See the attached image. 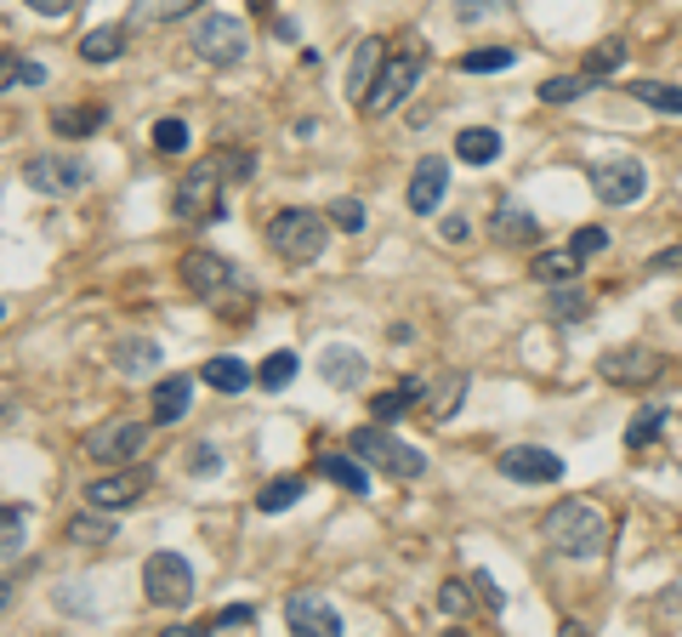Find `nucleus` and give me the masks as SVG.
Returning <instances> with one entry per match:
<instances>
[{"instance_id": "obj_1", "label": "nucleus", "mask_w": 682, "mask_h": 637, "mask_svg": "<svg viewBox=\"0 0 682 637\" xmlns=\"http://www.w3.org/2000/svg\"><path fill=\"white\" fill-rule=\"evenodd\" d=\"M427 63H432V52H427V41L421 35H398L387 52H382V69H375V80H370V91H364V114H393V109H404L409 103V91L421 86V75H427Z\"/></svg>"}, {"instance_id": "obj_2", "label": "nucleus", "mask_w": 682, "mask_h": 637, "mask_svg": "<svg viewBox=\"0 0 682 637\" xmlns=\"http://www.w3.org/2000/svg\"><path fill=\"white\" fill-rule=\"evenodd\" d=\"M177 274H183V285H188L194 296L222 301L228 319H245L239 308H251V301H256V285L245 279V267H233V262L217 256V251H188V256L177 262Z\"/></svg>"}, {"instance_id": "obj_3", "label": "nucleus", "mask_w": 682, "mask_h": 637, "mask_svg": "<svg viewBox=\"0 0 682 637\" xmlns=\"http://www.w3.org/2000/svg\"><path fill=\"white\" fill-rule=\"evenodd\" d=\"M540 535L563 558H603V547H608V524L586 501H558V507L540 518Z\"/></svg>"}, {"instance_id": "obj_4", "label": "nucleus", "mask_w": 682, "mask_h": 637, "mask_svg": "<svg viewBox=\"0 0 682 637\" xmlns=\"http://www.w3.org/2000/svg\"><path fill=\"white\" fill-rule=\"evenodd\" d=\"M330 211H307V206H290V211H279L267 222V245H273V256L279 262H290V267H307V262H319L324 256V245H330Z\"/></svg>"}, {"instance_id": "obj_5", "label": "nucleus", "mask_w": 682, "mask_h": 637, "mask_svg": "<svg viewBox=\"0 0 682 637\" xmlns=\"http://www.w3.org/2000/svg\"><path fill=\"white\" fill-rule=\"evenodd\" d=\"M348 450H353V455H364V461L375 466V473H387V479H404V484L427 473V455H421L416 444H404V439H398V432H393L387 421L353 427V432H348Z\"/></svg>"}, {"instance_id": "obj_6", "label": "nucleus", "mask_w": 682, "mask_h": 637, "mask_svg": "<svg viewBox=\"0 0 682 637\" xmlns=\"http://www.w3.org/2000/svg\"><path fill=\"white\" fill-rule=\"evenodd\" d=\"M222 188H228V172L217 165V154L188 165V172L177 177V188H170V217H177V222H211V217H222Z\"/></svg>"}, {"instance_id": "obj_7", "label": "nucleus", "mask_w": 682, "mask_h": 637, "mask_svg": "<svg viewBox=\"0 0 682 637\" xmlns=\"http://www.w3.org/2000/svg\"><path fill=\"white\" fill-rule=\"evenodd\" d=\"M194 57L211 63V69H233V63L251 57V29L228 12H205L194 23Z\"/></svg>"}, {"instance_id": "obj_8", "label": "nucleus", "mask_w": 682, "mask_h": 637, "mask_svg": "<svg viewBox=\"0 0 682 637\" xmlns=\"http://www.w3.org/2000/svg\"><path fill=\"white\" fill-rule=\"evenodd\" d=\"M143 592H148L154 609H188L194 603V563L183 552H148Z\"/></svg>"}, {"instance_id": "obj_9", "label": "nucleus", "mask_w": 682, "mask_h": 637, "mask_svg": "<svg viewBox=\"0 0 682 637\" xmlns=\"http://www.w3.org/2000/svg\"><path fill=\"white\" fill-rule=\"evenodd\" d=\"M18 177L34 194H46V199H68V194H80L91 183V165L86 160H68V154H23Z\"/></svg>"}, {"instance_id": "obj_10", "label": "nucleus", "mask_w": 682, "mask_h": 637, "mask_svg": "<svg viewBox=\"0 0 682 637\" xmlns=\"http://www.w3.org/2000/svg\"><path fill=\"white\" fill-rule=\"evenodd\" d=\"M592 194L603 199V206H614V211L637 206V199L648 194V172H642V160H631V154L597 160V165H592Z\"/></svg>"}, {"instance_id": "obj_11", "label": "nucleus", "mask_w": 682, "mask_h": 637, "mask_svg": "<svg viewBox=\"0 0 682 637\" xmlns=\"http://www.w3.org/2000/svg\"><path fill=\"white\" fill-rule=\"evenodd\" d=\"M597 376L608 387H654L666 376V359L654 348H642V342H626V348H608L597 359Z\"/></svg>"}, {"instance_id": "obj_12", "label": "nucleus", "mask_w": 682, "mask_h": 637, "mask_svg": "<svg viewBox=\"0 0 682 637\" xmlns=\"http://www.w3.org/2000/svg\"><path fill=\"white\" fill-rule=\"evenodd\" d=\"M148 444V427L143 421H125V416H114V421H102V427H91L86 432V455L97 461V466H131V455Z\"/></svg>"}, {"instance_id": "obj_13", "label": "nucleus", "mask_w": 682, "mask_h": 637, "mask_svg": "<svg viewBox=\"0 0 682 637\" xmlns=\"http://www.w3.org/2000/svg\"><path fill=\"white\" fill-rule=\"evenodd\" d=\"M495 466H501V479H512V484H558L563 479V455L540 450V444H512V450L495 455Z\"/></svg>"}, {"instance_id": "obj_14", "label": "nucleus", "mask_w": 682, "mask_h": 637, "mask_svg": "<svg viewBox=\"0 0 682 637\" xmlns=\"http://www.w3.org/2000/svg\"><path fill=\"white\" fill-rule=\"evenodd\" d=\"M143 490H148V473H136V466H109L102 479L86 484V507L125 513V507H136V501H143Z\"/></svg>"}, {"instance_id": "obj_15", "label": "nucleus", "mask_w": 682, "mask_h": 637, "mask_svg": "<svg viewBox=\"0 0 682 637\" xmlns=\"http://www.w3.org/2000/svg\"><path fill=\"white\" fill-rule=\"evenodd\" d=\"M285 626L301 631V637H341V609L324 592H296L285 603Z\"/></svg>"}, {"instance_id": "obj_16", "label": "nucleus", "mask_w": 682, "mask_h": 637, "mask_svg": "<svg viewBox=\"0 0 682 637\" xmlns=\"http://www.w3.org/2000/svg\"><path fill=\"white\" fill-rule=\"evenodd\" d=\"M443 194H450V160H443V154L416 160V172H409V188H404L409 211H416V217H432V211L443 206Z\"/></svg>"}, {"instance_id": "obj_17", "label": "nucleus", "mask_w": 682, "mask_h": 637, "mask_svg": "<svg viewBox=\"0 0 682 637\" xmlns=\"http://www.w3.org/2000/svg\"><path fill=\"white\" fill-rule=\"evenodd\" d=\"M319 376H324L330 387H341V393H359L364 376H370V359H364L359 348H348V342H330V348L319 353Z\"/></svg>"}, {"instance_id": "obj_18", "label": "nucleus", "mask_w": 682, "mask_h": 637, "mask_svg": "<svg viewBox=\"0 0 682 637\" xmlns=\"http://www.w3.org/2000/svg\"><path fill=\"white\" fill-rule=\"evenodd\" d=\"M466 398V371H443L432 382H421V416L427 421H450Z\"/></svg>"}, {"instance_id": "obj_19", "label": "nucleus", "mask_w": 682, "mask_h": 637, "mask_svg": "<svg viewBox=\"0 0 682 637\" xmlns=\"http://www.w3.org/2000/svg\"><path fill=\"white\" fill-rule=\"evenodd\" d=\"M364 455L353 450H319V473L336 484V490H348V495H370V473H364Z\"/></svg>"}, {"instance_id": "obj_20", "label": "nucleus", "mask_w": 682, "mask_h": 637, "mask_svg": "<svg viewBox=\"0 0 682 637\" xmlns=\"http://www.w3.org/2000/svg\"><path fill=\"white\" fill-rule=\"evenodd\" d=\"M490 233L501 245H535L540 240V222H535V211L529 206H518V199H501L495 206V222H490Z\"/></svg>"}, {"instance_id": "obj_21", "label": "nucleus", "mask_w": 682, "mask_h": 637, "mask_svg": "<svg viewBox=\"0 0 682 637\" xmlns=\"http://www.w3.org/2000/svg\"><path fill=\"white\" fill-rule=\"evenodd\" d=\"M109 359H114V371L120 376H148V371H160V342L154 337H114V348H109Z\"/></svg>"}, {"instance_id": "obj_22", "label": "nucleus", "mask_w": 682, "mask_h": 637, "mask_svg": "<svg viewBox=\"0 0 682 637\" xmlns=\"http://www.w3.org/2000/svg\"><path fill=\"white\" fill-rule=\"evenodd\" d=\"M188 398H194V376H165L160 387H154V427H177L183 416H188Z\"/></svg>"}, {"instance_id": "obj_23", "label": "nucleus", "mask_w": 682, "mask_h": 637, "mask_svg": "<svg viewBox=\"0 0 682 637\" xmlns=\"http://www.w3.org/2000/svg\"><path fill=\"white\" fill-rule=\"evenodd\" d=\"M125 46H131V29H125V23H97L91 35L80 41V57L91 63V69H102V63L125 57Z\"/></svg>"}, {"instance_id": "obj_24", "label": "nucleus", "mask_w": 682, "mask_h": 637, "mask_svg": "<svg viewBox=\"0 0 682 637\" xmlns=\"http://www.w3.org/2000/svg\"><path fill=\"white\" fill-rule=\"evenodd\" d=\"M102 120H109V109H102V103L52 109V131H57L63 143H80V138H91V131H102Z\"/></svg>"}, {"instance_id": "obj_25", "label": "nucleus", "mask_w": 682, "mask_h": 637, "mask_svg": "<svg viewBox=\"0 0 682 637\" xmlns=\"http://www.w3.org/2000/svg\"><path fill=\"white\" fill-rule=\"evenodd\" d=\"M409 405H421V376H404L398 387L375 393V398H370V416L393 427V421H404V416H409Z\"/></svg>"}, {"instance_id": "obj_26", "label": "nucleus", "mask_w": 682, "mask_h": 637, "mask_svg": "<svg viewBox=\"0 0 682 637\" xmlns=\"http://www.w3.org/2000/svg\"><path fill=\"white\" fill-rule=\"evenodd\" d=\"M626 57H631V46H626L620 35H614V41H597L586 57H580V75H586V80H608V75L626 69Z\"/></svg>"}, {"instance_id": "obj_27", "label": "nucleus", "mask_w": 682, "mask_h": 637, "mask_svg": "<svg viewBox=\"0 0 682 637\" xmlns=\"http://www.w3.org/2000/svg\"><path fill=\"white\" fill-rule=\"evenodd\" d=\"M205 387H217V393H239V387H251V364L245 359H233V353H217V359H205Z\"/></svg>"}, {"instance_id": "obj_28", "label": "nucleus", "mask_w": 682, "mask_h": 637, "mask_svg": "<svg viewBox=\"0 0 682 637\" xmlns=\"http://www.w3.org/2000/svg\"><path fill=\"white\" fill-rule=\"evenodd\" d=\"M382 52H387V41H359V52H353V69H348V91H353V103H364V91H370V80H375V69H382Z\"/></svg>"}, {"instance_id": "obj_29", "label": "nucleus", "mask_w": 682, "mask_h": 637, "mask_svg": "<svg viewBox=\"0 0 682 637\" xmlns=\"http://www.w3.org/2000/svg\"><path fill=\"white\" fill-rule=\"evenodd\" d=\"M546 314H552V325H580L592 314V296L580 290L574 279L569 285H552V296H546Z\"/></svg>"}, {"instance_id": "obj_30", "label": "nucleus", "mask_w": 682, "mask_h": 637, "mask_svg": "<svg viewBox=\"0 0 682 637\" xmlns=\"http://www.w3.org/2000/svg\"><path fill=\"white\" fill-rule=\"evenodd\" d=\"M455 154H461L466 165H490V160H501V131H490V125H466V131H455Z\"/></svg>"}, {"instance_id": "obj_31", "label": "nucleus", "mask_w": 682, "mask_h": 637, "mask_svg": "<svg viewBox=\"0 0 682 637\" xmlns=\"http://www.w3.org/2000/svg\"><path fill=\"white\" fill-rule=\"evenodd\" d=\"M68 541H80V547H102V541H120V529H114V518L102 513V507H91V513H80V518H68Z\"/></svg>"}, {"instance_id": "obj_32", "label": "nucleus", "mask_w": 682, "mask_h": 637, "mask_svg": "<svg viewBox=\"0 0 682 637\" xmlns=\"http://www.w3.org/2000/svg\"><path fill=\"white\" fill-rule=\"evenodd\" d=\"M529 279H540V285H569V279H580V256L563 245V251H540L535 256V267H529Z\"/></svg>"}, {"instance_id": "obj_33", "label": "nucleus", "mask_w": 682, "mask_h": 637, "mask_svg": "<svg viewBox=\"0 0 682 637\" xmlns=\"http://www.w3.org/2000/svg\"><path fill=\"white\" fill-rule=\"evenodd\" d=\"M296 364H301V359H296L290 348H279V353H267V359L256 364V387H262V393H285V387L296 382Z\"/></svg>"}, {"instance_id": "obj_34", "label": "nucleus", "mask_w": 682, "mask_h": 637, "mask_svg": "<svg viewBox=\"0 0 682 637\" xmlns=\"http://www.w3.org/2000/svg\"><path fill=\"white\" fill-rule=\"evenodd\" d=\"M307 495V479L301 473H285V479H267V490L256 495V513H285Z\"/></svg>"}, {"instance_id": "obj_35", "label": "nucleus", "mask_w": 682, "mask_h": 637, "mask_svg": "<svg viewBox=\"0 0 682 637\" xmlns=\"http://www.w3.org/2000/svg\"><path fill=\"white\" fill-rule=\"evenodd\" d=\"M666 405H642L631 421H626V450H642V444H654L660 439V432H666Z\"/></svg>"}, {"instance_id": "obj_36", "label": "nucleus", "mask_w": 682, "mask_h": 637, "mask_svg": "<svg viewBox=\"0 0 682 637\" xmlns=\"http://www.w3.org/2000/svg\"><path fill=\"white\" fill-rule=\"evenodd\" d=\"M626 91L637 97V103L660 109V114H682V86H666V80H631Z\"/></svg>"}, {"instance_id": "obj_37", "label": "nucleus", "mask_w": 682, "mask_h": 637, "mask_svg": "<svg viewBox=\"0 0 682 637\" xmlns=\"http://www.w3.org/2000/svg\"><path fill=\"white\" fill-rule=\"evenodd\" d=\"M592 86H597V80H586L580 69H574V75H552V80H540V103H552V109H558V103H574V97H586Z\"/></svg>"}, {"instance_id": "obj_38", "label": "nucleus", "mask_w": 682, "mask_h": 637, "mask_svg": "<svg viewBox=\"0 0 682 637\" xmlns=\"http://www.w3.org/2000/svg\"><path fill=\"white\" fill-rule=\"evenodd\" d=\"M194 7H199V0H136L131 23H177V18H188Z\"/></svg>"}, {"instance_id": "obj_39", "label": "nucleus", "mask_w": 682, "mask_h": 637, "mask_svg": "<svg viewBox=\"0 0 682 637\" xmlns=\"http://www.w3.org/2000/svg\"><path fill=\"white\" fill-rule=\"evenodd\" d=\"M461 69L466 75H501V69H512V52L506 46H472V52H461Z\"/></svg>"}, {"instance_id": "obj_40", "label": "nucleus", "mask_w": 682, "mask_h": 637, "mask_svg": "<svg viewBox=\"0 0 682 637\" xmlns=\"http://www.w3.org/2000/svg\"><path fill=\"white\" fill-rule=\"evenodd\" d=\"M148 138H154V149H160V154H188V143H194V138H188V125H183L177 114L154 120V125H148Z\"/></svg>"}, {"instance_id": "obj_41", "label": "nucleus", "mask_w": 682, "mask_h": 637, "mask_svg": "<svg viewBox=\"0 0 682 637\" xmlns=\"http://www.w3.org/2000/svg\"><path fill=\"white\" fill-rule=\"evenodd\" d=\"M23 535H29V518H23L18 501H7V513H0V547H7V558L23 552Z\"/></svg>"}, {"instance_id": "obj_42", "label": "nucleus", "mask_w": 682, "mask_h": 637, "mask_svg": "<svg viewBox=\"0 0 682 637\" xmlns=\"http://www.w3.org/2000/svg\"><path fill=\"white\" fill-rule=\"evenodd\" d=\"M217 165L228 172V183H251L256 177V154L251 149H217Z\"/></svg>"}, {"instance_id": "obj_43", "label": "nucleus", "mask_w": 682, "mask_h": 637, "mask_svg": "<svg viewBox=\"0 0 682 637\" xmlns=\"http://www.w3.org/2000/svg\"><path fill=\"white\" fill-rule=\"evenodd\" d=\"M472 597H477L472 575H466V581H443V592H438V609H443V615H466V609H472Z\"/></svg>"}, {"instance_id": "obj_44", "label": "nucleus", "mask_w": 682, "mask_h": 637, "mask_svg": "<svg viewBox=\"0 0 682 637\" xmlns=\"http://www.w3.org/2000/svg\"><path fill=\"white\" fill-rule=\"evenodd\" d=\"M330 222L341 228V233H364V199H336V206H330Z\"/></svg>"}, {"instance_id": "obj_45", "label": "nucleus", "mask_w": 682, "mask_h": 637, "mask_svg": "<svg viewBox=\"0 0 682 637\" xmlns=\"http://www.w3.org/2000/svg\"><path fill=\"white\" fill-rule=\"evenodd\" d=\"M188 473H194V479H217V473H222V450H217V444H194V450H188Z\"/></svg>"}, {"instance_id": "obj_46", "label": "nucleus", "mask_w": 682, "mask_h": 637, "mask_svg": "<svg viewBox=\"0 0 682 637\" xmlns=\"http://www.w3.org/2000/svg\"><path fill=\"white\" fill-rule=\"evenodd\" d=\"M228 626H256V603H228V609L211 615V631H228Z\"/></svg>"}, {"instance_id": "obj_47", "label": "nucleus", "mask_w": 682, "mask_h": 637, "mask_svg": "<svg viewBox=\"0 0 682 637\" xmlns=\"http://www.w3.org/2000/svg\"><path fill=\"white\" fill-rule=\"evenodd\" d=\"M7 86L18 91V86H46V69L41 63H18V57H7Z\"/></svg>"}, {"instance_id": "obj_48", "label": "nucleus", "mask_w": 682, "mask_h": 637, "mask_svg": "<svg viewBox=\"0 0 682 637\" xmlns=\"http://www.w3.org/2000/svg\"><path fill=\"white\" fill-rule=\"evenodd\" d=\"M569 251H574L580 262H586V256H597V251H608V233H603V228H580V233H574V240H569Z\"/></svg>"}, {"instance_id": "obj_49", "label": "nucleus", "mask_w": 682, "mask_h": 637, "mask_svg": "<svg viewBox=\"0 0 682 637\" xmlns=\"http://www.w3.org/2000/svg\"><path fill=\"white\" fill-rule=\"evenodd\" d=\"M472 586H477V597L490 603V615H501V609H506V592L495 586V575H490V569H472Z\"/></svg>"}, {"instance_id": "obj_50", "label": "nucleus", "mask_w": 682, "mask_h": 637, "mask_svg": "<svg viewBox=\"0 0 682 637\" xmlns=\"http://www.w3.org/2000/svg\"><path fill=\"white\" fill-rule=\"evenodd\" d=\"M438 233H443L450 245H466V240H472V217H466V211H450V217L438 222Z\"/></svg>"}, {"instance_id": "obj_51", "label": "nucleus", "mask_w": 682, "mask_h": 637, "mask_svg": "<svg viewBox=\"0 0 682 637\" xmlns=\"http://www.w3.org/2000/svg\"><path fill=\"white\" fill-rule=\"evenodd\" d=\"M648 274H682V245H671V251H654V256H648Z\"/></svg>"}, {"instance_id": "obj_52", "label": "nucleus", "mask_w": 682, "mask_h": 637, "mask_svg": "<svg viewBox=\"0 0 682 637\" xmlns=\"http://www.w3.org/2000/svg\"><path fill=\"white\" fill-rule=\"evenodd\" d=\"M23 7H29V12H41V18H68V12L80 7V0H23Z\"/></svg>"}, {"instance_id": "obj_53", "label": "nucleus", "mask_w": 682, "mask_h": 637, "mask_svg": "<svg viewBox=\"0 0 682 637\" xmlns=\"http://www.w3.org/2000/svg\"><path fill=\"white\" fill-rule=\"evenodd\" d=\"M251 7H256V12H273V0H251Z\"/></svg>"}, {"instance_id": "obj_54", "label": "nucleus", "mask_w": 682, "mask_h": 637, "mask_svg": "<svg viewBox=\"0 0 682 637\" xmlns=\"http://www.w3.org/2000/svg\"><path fill=\"white\" fill-rule=\"evenodd\" d=\"M671 314H676V319H682V301H676V308H671Z\"/></svg>"}]
</instances>
